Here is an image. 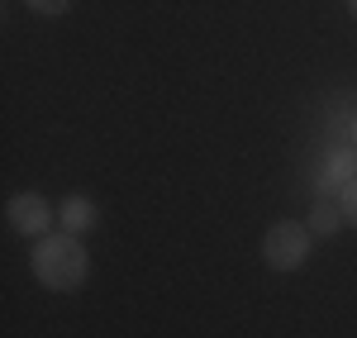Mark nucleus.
Returning <instances> with one entry per match:
<instances>
[{"label":"nucleus","instance_id":"nucleus-7","mask_svg":"<svg viewBox=\"0 0 357 338\" xmlns=\"http://www.w3.org/2000/svg\"><path fill=\"white\" fill-rule=\"evenodd\" d=\"M338 210H343L348 229H357V176H348V181H343V191H338Z\"/></svg>","mask_w":357,"mask_h":338},{"label":"nucleus","instance_id":"nucleus-9","mask_svg":"<svg viewBox=\"0 0 357 338\" xmlns=\"http://www.w3.org/2000/svg\"><path fill=\"white\" fill-rule=\"evenodd\" d=\"M348 15H353V20H357V0H348Z\"/></svg>","mask_w":357,"mask_h":338},{"label":"nucleus","instance_id":"nucleus-5","mask_svg":"<svg viewBox=\"0 0 357 338\" xmlns=\"http://www.w3.org/2000/svg\"><path fill=\"white\" fill-rule=\"evenodd\" d=\"M348 176H357V148H353V153H338V158L329 162V171H319V181H314V191H319V200L338 196Z\"/></svg>","mask_w":357,"mask_h":338},{"label":"nucleus","instance_id":"nucleus-6","mask_svg":"<svg viewBox=\"0 0 357 338\" xmlns=\"http://www.w3.org/2000/svg\"><path fill=\"white\" fill-rule=\"evenodd\" d=\"M305 224H310V233H314V238H333V233L348 224V220H343L338 200H314V210H310V220H305Z\"/></svg>","mask_w":357,"mask_h":338},{"label":"nucleus","instance_id":"nucleus-2","mask_svg":"<svg viewBox=\"0 0 357 338\" xmlns=\"http://www.w3.org/2000/svg\"><path fill=\"white\" fill-rule=\"evenodd\" d=\"M314 233L305 220H276L267 233H262V262H267V272H281V277H291V272H301L310 253H314Z\"/></svg>","mask_w":357,"mask_h":338},{"label":"nucleus","instance_id":"nucleus-10","mask_svg":"<svg viewBox=\"0 0 357 338\" xmlns=\"http://www.w3.org/2000/svg\"><path fill=\"white\" fill-rule=\"evenodd\" d=\"M353 148H357V119H353Z\"/></svg>","mask_w":357,"mask_h":338},{"label":"nucleus","instance_id":"nucleus-1","mask_svg":"<svg viewBox=\"0 0 357 338\" xmlns=\"http://www.w3.org/2000/svg\"><path fill=\"white\" fill-rule=\"evenodd\" d=\"M29 272L33 282L53 295H72L91 282V253L82 248V233H48L29 248Z\"/></svg>","mask_w":357,"mask_h":338},{"label":"nucleus","instance_id":"nucleus-8","mask_svg":"<svg viewBox=\"0 0 357 338\" xmlns=\"http://www.w3.org/2000/svg\"><path fill=\"white\" fill-rule=\"evenodd\" d=\"M33 15H43V20H62L67 10H72V0H24Z\"/></svg>","mask_w":357,"mask_h":338},{"label":"nucleus","instance_id":"nucleus-4","mask_svg":"<svg viewBox=\"0 0 357 338\" xmlns=\"http://www.w3.org/2000/svg\"><path fill=\"white\" fill-rule=\"evenodd\" d=\"M57 224L67 229V233H91V229L100 224V205L77 191V196H67L57 205Z\"/></svg>","mask_w":357,"mask_h":338},{"label":"nucleus","instance_id":"nucleus-3","mask_svg":"<svg viewBox=\"0 0 357 338\" xmlns=\"http://www.w3.org/2000/svg\"><path fill=\"white\" fill-rule=\"evenodd\" d=\"M5 224L15 229L20 238H29V243H38V238H48L57 224V205L43 191H20V196L5 200Z\"/></svg>","mask_w":357,"mask_h":338}]
</instances>
